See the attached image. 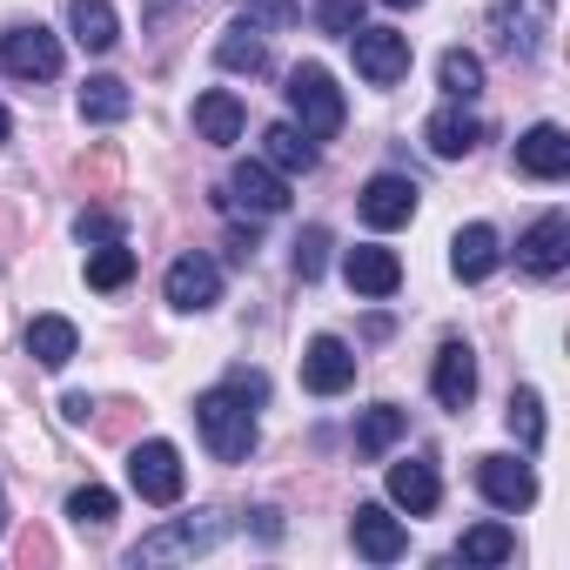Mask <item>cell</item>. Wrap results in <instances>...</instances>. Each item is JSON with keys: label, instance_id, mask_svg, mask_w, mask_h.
Masks as SVG:
<instances>
[{"label": "cell", "instance_id": "cell-1", "mask_svg": "<svg viewBox=\"0 0 570 570\" xmlns=\"http://www.w3.org/2000/svg\"><path fill=\"white\" fill-rule=\"evenodd\" d=\"M195 430H202L215 463H248V450H255V410H248V396L235 383L195 396Z\"/></svg>", "mask_w": 570, "mask_h": 570}, {"label": "cell", "instance_id": "cell-2", "mask_svg": "<svg viewBox=\"0 0 570 570\" xmlns=\"http://www.w3.org/2000/svg\"><path fill=\"white\" fill-rule=\"evenodd\" d=\"M289 115H296V128L309 135V141H336V128H343V88L330 81V68H316V61H303V68H289Z\"/></svg>", "mask_w": 570, "mask_h": 570}, {"label": "cell", "instance_id": "cell-3", "mask_svg": "<svg viewBox=\"0 0 570 570\" xmlns=\"http://www.w3.org/2000/svg\"><path fill=\"white\" fill-rule=\"evenodd\" d=\"M222 510H195V517H175V523H161V530H148L135 550H128V563L141 570V563H175V557H202V550H215L222 543Z\"/></svg>", "mask_w": 570, "mask_h": 570}, {"label": "cell", "instance_id": "cell-4", "mask_svg": "<svg viewBox=\"0 0 570 570\" xmlns=\"http://www.w3.org/2000/svg\"><path fill=\"white\" fill-rule=\"evenodd\" d=\"M128 483H135L141 503H161V510L181 503V483H188V476H181V450L161 443V436L135 443V450H128Z\"/></svg>", "mask_w": 570, "mask_h": 570}, {"label": "cell", "instance_id": "cell-5", "mask_svg": "<svg viewBox=\"0 0 570 570\" xmlns=\"http://www.w3.org/2000/svg\"><path fill=\"white\" fill-rule=\"evenodd\" d=\"M161 296H168L181 316L215 309V303H222V262H215V255H202V248L175 255V262H168V275H161Z\"/></svg>", "mask_w": 570, "mask_h": 570}, {"label": "cell", "instance_id": "cell-6", "mask_svg": "<svg viewBox=\"0 0 570 570\" xmlns=\"http://www.w3.org/2000/svg\"><path fill=\"white\" fill-rule=\"evenodd\" d=\"M0 68L14 81H55L61 75V35H48L41 21L35 28H8L0 35Z\"/></svg>", "mask_w": 570, "mask_h": 570}, {"label": "cell", "instance_id": "cell-7", "mask_svg": "<svg viewBox=\"0 0 570 570\" xmlns=\"http://www.w3.org/2000/svg\"><path fill=\"white\" fill-rule=\"evenodd\" d=\"M350 48H356V75L370 88H396L410 75V35H396V28H356Z\"/></svg>", "mask_w": 570, "mask_h": 570}, {"label": "cell", "instance_id": "cell-8", "mask_svg": "<svg viewBox=\"0 0 570 570\" xmlns=\"http://www.w3.org/2000/svg\"><path fill=\"white\" fill-rule=\"evenodd\" d=\"M490 48L510 61H530L543 48V0H497L490 8Z\"/></svg>", "mask_w": 570, "mask_h": 570}, {"label": "cell", "instance_id": "cell-9", "mask_svg": "<svg viewBox=\"0 0 570 570\" xmlns=\"http://www.w3.org/2000/svg\"><path fill=\"white\" fill-rule=\"evenodd\" d=\"M416 202H423V188H416L410 175H370L363 195H356V208H363L370 228H403V222L416 215Z\"/></svg>", "mask_w": 570, "mask_h": 570}, {"label": "cell", "instance_id": "cell-10", "mask_svg": "<svg viewBox=\"0 0 570 570\" xmlns=\"http://www.w3.org/2000/svg\"><path fill=\"white\" fill-rule=\"evenodd\" d=\"M228 202L248 215H282L289 208V175H275L268 161H235L228 168Z\"/></svg>", "mask_w": 570, "mask_h": 570}, {"label": "cell", "instance_id": "cell-11", "mask_svg": "<svg viewBox=\"0 0 570 570\" xmlns=\"http://www.w3.org/2000/svg\"><path fill=\"white\" fill-rule=\"evenodd\" d=\"M483 135H490V128H483V115H470V101H450V108H436V115L423 121V141H430L436 161H463Z\"/></svg>", "mask_w": 570, "mask_h": 570}, {"label": "cell", "instance_id": "cell-12", "mask_svg": "<svg viewBox=\"0 0 570 570\" xmlns=\"http://www.w3.org/2000/svg\"><path fill=\"white\" fill-rule=\"evenodd\" d=\"M476 490L497 503V510H530L537 503V470L523 456H483L476 463Z\"/></svg>", "mask_w": 570, "mask_h": 570}, {"label": "cell", "instance_id": "cell-13", "mask_svg": "<svg viewBox=\"0 0 570 570\" xmlns=\"http://www.w3.org/2000/svg\"><path fill=\"white\" fill-rule=\"evenodd\" d=\"M343 282H350L356 296L383 303V296H396V289H403V262H396L390 248L363 242V248H350V255H343Z\"/></svg>", "mask_w": 570, "mask_h": 570}, {"label": "cell", "instance_id": "cell-14", "mask_svg": "<svg viewBox=\"0 0 570 570\" xmlns=\"http://www.w3.org/2000/svg\"><path fill=\"white\" fill-rule=\"evenodd\" d=\"M517 168H523L530 181H563V175H570V135H563L557 121L523 128V141H517Z\"/></svg>", "mask_w": 570, "mask_h": 570}, {"label": "cell", "instance_id": "cell-15", "mask_svg": "<svg viewBox=\"0 0 570 570\" xmlns=\"http://www.w3.org/2000/svg\"><path fill=\"white\" fill-rule=\"evenodd\" d=\"M563 262H570V222L563 215H537L523 228V242H517V268L523 275H557Z\"/></svg>", "mask_w": 570, "mask_h": 570}, {"label": "cell", "instance_id": "cell-16", "mask_svg": "<svg viewBox=\"0 0 570 570\" xmlns=\"http://www.w3.org/2000/svg\"><path fill=\"white\" fill-rule=\"evenodd\" d=\"M303 383H309L316 396H343V390L356 383V350H350L343 336H316V343L303 350Z\"/></svg>", "mask_w": 570, "mask_h": 570}, {"label": "cell", "instance_id": "cell-17", "mask_svg": "<svg viewBox=\"0 0 570 570\" xmlns=\"http://www.w3.org/2000/svg\"><path fill=\"white\" fill-rule=\"evenodd\" d=\"M350 537H356V557H370V563H396V557L410 550V530H403L383 503H356Z\"/></svg>", "mask_w": 570, "mask_h": 570}, {"label": "cell", "instance_id": "cell-18", "mask_svg": "<svg viewBox=\"0 0 570 570\" xmlns=\"http://www.w3.org/2000/svg\"><path fill=\"white\" fill-rule=\"evenodd\" d=\"M497 262H503V242H497L490 222L456 228V242H450V268H456V282H483V275H497Z\"/></svg>", "mask_w": 570, "mask_h": 570}, {"label": "cell", "instance_id": "cell-19", "mask_svg": "<svg viewBox=\"0 0 570 570\" xmlns=\"http://www.w3.org/2000/svg\"><path fill=\"white\" fill-rule=\"evenodd\" d=\"M430 390H436L443 410H470V396H476V356H470V343H443V350H436Z\"/></svg>", "mask_w": 570, "mask_h": 570}, {"label": "cell", "instance_id": "cell-20", "mask_svg": "<svg viewBox=\"0 0 570 570\" xmlns=\"http://www.w3.org/2000/svg\"><path fill=\"white\" fill-rule=\"evenodd\" d=\"M242 101L228 95V88H208V95H195V135L208 141V148H235L242 141Z\"/></svg>", "mask_w": 570, "mask_h": 570}, {"label": "cell", "instance_id": "cell-21", "mask_svg": "<svg viewBox=\"0 0 570 570\" xmlns=\"http://www.w3.org/2000/svg\"><path fill=\"white\" fill-rule=\"evenodd\" d=\"M215 61H222L228 75H262V68H268V35L235 14V21L222 28V41H215Z\"/></svg>", "mask_w": 570, "mask_h": 570}, {"label": "cell", "instance_id": "cell-22", "mask_svg": "<svg viewBox=\"0 0 570 570\" xmlns=\"http://www.w3.org/2000/svg\"><path fill=\"white\" fill-rule=\"evenodd\" d=\"M75 350H81V330H75L68 316H35V323H28V356H35L41 370H68Z\"/></svg>", "mask_w": 570, "mask_h": 570}, {"label": "cell", "instance_id": "cell-23", "mask_svg": "<svg viewBox=\"0 0 570 570\" xmlns=\"http://www.w3.org/2000/svg\"><path fill=\"white\" fill-rule=\"evenodd\" d=\"M262 161H268L275 175H309V168H316V141H309L296 121H275V128L262 135Z\"/></svg>", "mask_w": 570, "mask_h": 570}, {"label": "cell", "instance_id": "cell-24", "mask_svg": "<svg viewBox=\"0 0 570 570\" xmlns=\"http://www.w3.org/2000/svg\"><path fill=\"white\" fill-rule=\"evenodd\" d=\"M68 28L88 55H108L121 41V21H115V0H68Z\"/></svg>", "mask_w": 570, "mask_h": 570}, {"label": "cell", "instance_id": "cell-25", "mask_svg": "<svg viewBox=\"0 0 570 570\" xmlns=\"http://www.w3.org/2000/svg\"><path fill=\"white\" fill-rule=\"evenodd\" d=\"M390 497H396L410 517H430V510L443 503V483H436V470H430V463H416V456H410V463H390Z\"/></svg>", "mask_w": 570, "mask_h": 570}, {"label": "cell", "instance_id": "cell-26", "mask_svg": "<svg viewBox=\"0 0 570 570\" xmlns=\"http://www.w3.org/2000/svg\"><path fill=\"white\" fill-rule=\"evenodd\" d=\"M128 108H135V95H128V81H115V75H95V81L81 88V121H88V128H115V121H128Z\"/></svg>", "mask_w": 570, "mask_h": 570}, {"label": "cell", "instance_id": "cell-27", "mask_svg": "<svg viewBox=\"0 0 570 570\" xmlns=\"http://www.w3.org/2000/svg\"><path fill=\"white\" fill-rule=\"evenodd\" d=\"M403 430H410V416H403L396 403H376V410H363V423H356V456H363V463H376V456H383V450H390Z\"/></svg>", "mask_w": 570, "mask_h": 570}, {"label": "cell", "instance_id": "cell-28", "mask_svg": "<svg viewBox=\"0 0 570 570\" xmlns=\"http://www.w3.org/2000/svg\"><path fill=\"white\" fill-rule=\"evenodd\" d=\"M128 275H135V248L128 242H95V255H88V289L115 296V289H128Z\"/></svg>", "mask_w": 570, "mask_h": 570}, {"label": "cell", "instance_id": "cell-29", "mask_svg": "<svg viewBox=\"0 0 570 570\" xmlns=\"http://www.w3.org/2000/svg\"><path fill=\"white\" fill-rule=\"evenodd\" d=\"M436 81H443L450 101H476V95H483V61H476L470 48H450L443 68H436Z\"/></svg>", "mask_w": 570, "mask_h": 570}, {"label": "cell", "instance_id": "cell-30", "mask_svg": "<svg viewBox=\"0 0 570 570\" xmlns=\"http://www.w3.org/2000/svg\"><path fill=\"white\" fill-rule=\"evenodd\" d=\"M456 557H463V563H510V557H517V537H510L503 523H476V530H463Z\"/></svg>", "mask_w": 570, "mask_h": 570}, {"label": "cell", "instance_id": "cell-31", "mask_svg": "<svg viewBox=\"0 0 570 570\" xmlns=\"http://www.w3.org/2000/svg\"><path fill=\"white\" fill-rule=\"evenodd\" d=\"M68 517H75V523H88V530H108V523H115V490L81 483V490L68 497Z\"/></svg>", "mask_w": 570, "mask_h": 570}, {"label": "cell", "instance_id": "cell-32", "mask_svg": "<svg viewBox=\"0 0 570 570\" xmlns=\"http://www.w3.org/2000/svg\"><path fill=\"white\" fill-rule=\"evenodd\" d=\"M510 430H517L523 450L543 443V396H537V390H517V396H510Z\"/></svg>", "mask_w": 570, "mask_h": 570}, {"label": "cell", "instance_id": "cell-33", "mask_svg": "<svg viewBox=\"0 0 570 570\" xmlns=\"http://www.w3.org/2000/svg\"><path fill=\"white\" fill-rule=\"evenodd\" d=\"M316 28L350 41V35L363 28V0H316Z\"/></svg>", "mask_w": 570, "mask_h": 570}, {"label": "cell", "instance_id": "cell-34", "mask_svg": "<svg viewBox=\"0 0 570 570\" xmlns=\"http://www.w3.org/2000/svg\"><path fill=\"white\" fill-rule=\"evenodd\" d=\"M323 268H330V228H303V235H296V275L316 282Z\"/></svg>", "mask_w": 570, "mask_h": 570}, {"label": "cell", "instance_id": "cell-35", "mask_svg": "<svg viewBox=\"0 0 570 570\" xmlns=\"http://www.w3.org/2000/svg\"><path fill=\"white\" fill-rule=\"evenodd\" d=\"M296 14H303L296 0H248V8H242V21H248V28H262V35H268V28H289Z\"/></svg>", "mask_w": 570, "mask_h": 570}, {"label": "cell", "instance_id": "cell-36", "mask_svg": "<svg viewBox=\"0 0 570 570\" xmlns=\"http://www.w3.org/2000/svg\"><path fill=\"white\" fill-rule=\"evenodd\" d=\"M75 235H81V242H121V222L101 215V208H88V215L75 222Z\"/></svg>", "mask_w": 570, "mask_h": 570}, {"label": "cell", "instance_id": "cell-37", "mask_svg": "<svg viewBox=\"0 0 570 570\" xmlns=\"http://www.w3.org/2000/svg\"><path fill=\"white\" fill-rule=\"evenodd\" d=\"M61 416H68V423H88V416H95V403H88V396H61Z\"/></svg>", "mask_w": 570, "mask_h": 570}, {"label": "cell", "instance_id": "cell-38", "mask_svg": "<svg viewBox=\"0 0 570 570\" xmlns=\"http://www.w3.org/2000/svg\"><path fill=\"white\" fill-rule=\"evenodd\" d=\"M255 530H262V537L275 543V537H282V510H255Z\"/></svg>", "mask_w": 570, "mask_h": 570}, {"label": "cell", "instance_id": "cell-39", "mask_svg": "<svg viewBox=\"0 0 570 570\" xmlns=\"http://www.w3.org/2000/svg\"><path fill=\"white\" fill-rule=\"evenodd\" d=\"M8 128H14V121H8V108H0V148H8Z\"/></svg>", "mask_w": 570, "mask_h": 570}, {"label": "cell", "instance_id": "cell-40", "mask_svg": "<svg viewBox=\"0 0 570 570\" xmlns=\"http://www.w3.org/2000/svg\"><path fill=\"white\" fill-rule=\"evenodd\" d=\"M383 8H423V0H383Z\"/></svg>", "mask_w": 570, "mask_h": 570}, {"label": "cell", "instance_id": "cell-41", "mask_svg": "<svg viewBox=\"0 0 570 570\" xmlns=\"http://www.w3.org/2000/svg\"><path fill=\"white\" fill-rule=\"evenodd\" d=\"M0 530H8V497H0Z\"/></svg>", "mask_w": 570, "mask_h": 570}]
</instances>
